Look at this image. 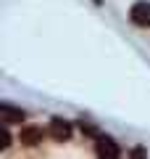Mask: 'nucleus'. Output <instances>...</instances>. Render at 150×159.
<instances>
[{
	"instance_id": "nucleus-5",
	"label": "nucleus",
	"mask_w": 150,
	"mask_h": 159,
	"mask_svg": "<svg viewBox=\"0 0 150 159\" xmlns=\"http://www.w3.org/2000/svg\"><path fill=\"white\" fill-rule=\"evenodd\" d=\"M19 141H24L27 146H37V143L42 141V127H24L21 135H19Z\"/></svg>"
},
{
	"instance_id": "nucleus-7",
	"label": "nucleus",
	"mask_w": 150,
	"mask_h": 159,
	"mask_svg": "<svg viewBox=\"0 0 150 159\" xmlns=\"http://www.w3.org/2000/svg\"><path fill=\"white\" fill-rule=\"evenodd\" d=\"M82 130H84V133H90V135H98V130H95L92 125H87V122H84V119H82Z\"/></svg>"
},
{
	"instance_id": "nucleus-6",
	"label": "nucleus",
	"mask_w": 150,
	"mask_h": 159,
	"mask_svg": "<svg viewBox=\"0 0 150 159\" xmlns=\"http://www.w3.org/2000/svg\"><path fill=\"white\" fill-rule=\"evenodd\" d=\"M8 143H11V135L6 127H0V148H8Z\"/></svg>"
},
{
	"instance_id": "nucleus-4",
	"label": "nucleus",
	"mask_w": 150,
	"mask_h": 159,
	"mask_svg": "<svg viewBox=\"0 0 150 159\" xmlns=\"http://www.w3.org/2000/svg\"><path fill=\"white\" fill-rule=\"evenodd\" d=\"M0 119L3 122H21L24 111L16 109V106H11V103H0Z\"/></svg>"
},
{
	"instance_id": "nucleus-2",
	"label": "nucleus",
	"mask_w": 150,
	"mask_h": 159,
	"mask_svg": "<svg viewBox=\"0 0 150 159\" xmlns=\"http://www.w3.org/2000/svg\"><path fill=\"white\" fill-rule=\"evenodd\" d=\"M95 151H98V157H111V159L121 157V148H119V143L111 141V138H106V135H98Z\"/></svg>"
},
{
	"instance_id": "nucleus-1",
	"label": "nucleus",
	"mask_w": 150,
	"mask_h": 159,
	"mask_svg": "<svg viewBox=\"0 0 150 159\" xmlns=\"http://www.w3.org/2000/svg\"><path fill=\"white\" fill-rule=\"evenodd\" d=\"M129 16H132V21L137 27H150V3L148 0H137L132 6V11H129Z\"/></svg>"
},
{
	"instance_id": "nucleus-3",
	"label": "nucleus",
	"mask_w": 150,
	"mask_h": 159,
	"mask_svg": "<svg viewBox=\"0 0 150 159\" xmlns=\"http://www.w3.org/2000/svg\"><path fill=\"white\" fill-rule=\"evenodd\" d=\"M48 133L56 138V141H69V138H71V125H69L66 119H61V117H53Z\"/></svg>"
}]
</instances>
